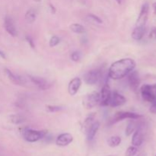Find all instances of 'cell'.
I'll use <instances>...</instances> for the list:
<instances>
[{
    "mask_svg": "<svg viewBox=\"0 0 156 156\" xmlns=\"http://www.w3.org/2000/svg\"><path fill=\"white\" fill-rule=\"evenodd\" d=\"M135 67L136 62L133 59H121L111 64L108 70V76L114 80L121 79L134 70Z\"/></svg>",
    "mask_w": 156,
    "mask_h": 156,
    "instance_id": "1",
    "label": "cell"
},
{
    "mask_svg": "<svg viewBox=\"0 0 156 156\" xmlns=\"http://www.w3.org/2000/svg\"><path fill=\"white\" fill-rule=\"evenodd\" d=\"M23 138L29 143H35L39 141L40 140L45 137V131L35 130V129H30V128H25L22 132Z\"/></svg>",
    "mask_w": 156,
    "mask_h": 156,
    "instance_id": "2",
    "label": "cell"
},
{
    "mask_svg": "<svg viewBox=\"0 0 156 156\" xmlns=\"http://www.w3.org/2000/svg\"><path fill=\"white\" fill-rule=\"evenodd\" d=\"M140 93L143 100L149 103H153L156 96V86L155 85H143L140 88Z\"/></svg>",
    "mask_w": 156,
    "mask_h": 156,
    "instance_id": "3",
    "label": "cell"
},
{
    "mask_svg": "<svg viewBox=\"0 0 156 156\" xmlns=\"http://www.w3.org/2000/svg\"><path fill=\"white\" fill-rule=\"evenodd\" d=\"M99 104H100V94L96 91L86 94L82 100V105L86 109H91Z\"/></svg>",
    "mask_w": 156,
    "mask_h": 156,
    "instance_id": "4",
    "label": "cell"
},
{
    "mask_svg": "<svg viewBox=\"0 0 156 156\" xmlns=\"http://www.w3.org/2000/svg\"><path fill=\"white\" fill-rule=\"evenodd\" d=\"M101 77V72L100 69H91L84 75V82L87 85H94L99 82Z\"/></svg>",
    "mask_w": 156,
    "mask_h": 156,
    "instance_id": "5",
    "label": "cell"
},
{
    "mask_svg": "<svg viewBox=\"0 0 156 156\" xmlns=\"http://www.w3.org/2000/svg\"><path fill=\"white\" fill-rule=\"evenodd\" d=\"M142 116L138 114L133 112H126V111H120V112H117V114L114 115V118L112 120V123H117L119 121H121L123 120H126V119H129V120H138V119L141 118Z\"/></svg>",
    "mask_w": 156,
    "mask_h": 156,
    "instance_id": "6",
    "label": "cell"
},
{
    "mask_svg": "<svg viewBox=\"0 0 156 156\" xmlns=\"http://www.w3.org/2000/svg\"><path fill=\"white\" fill-rule=\"evenodd\" d=\"M126 102V99L123 95L120 94L117 91H114L111 92V98H110L108 106L113 107V108H117V107H120L122 105H125Z\"/></svg>",
    "mask_w": 156,
    "mask_h": 156,
    "instance_id": "7",
    "label": "cell"
},
{
    "mask_svg": "<svg viewBox=\"0 0 156 156\" xmlns=\"http://www.w3.org/2000/svg\"><path fill=\"white\" fill-rule=\"evenodd\" d=\"M5 73L6 76L8 77V79L11 81L13 84L17 85H25V84L27 83V81L24 79V77H22L21 76L19 75L14 74L11 70H9V69L5 68L4 69Z\"/></svg>",
    "mask_w": 156,
    "mask_h": 156,
    "instance_id": "8",
    "label": "cell"
},
{
    "mask_svg": "<svg viewBox=\"0 0 156 156\" xmlns=\"http://www.w3.org/2000/svg\"><path fill=\"white\" fill-rule=\"evenodd\" d=\"M149 4L147 2L144 3L142 6L140 15H139L138 18H137L136 26H146V21L148 20V16H149Z\"/></svg>",
    "mask_w": 156,
    "mask_h": 156,
    "instance_id": "9",
    "label": "cell"
},
{
    "mask_svg": "<svg viewBox=\"0 0 156 156\" xmlns=\"http://www.w3.org/2000/svg\"><path fill=\"white\" fill-rule=\"evenodd\" d=\"M128 76V82L130 86V88L133 90L134 91H136L138 90L139 86L140 84V79L139 73L137 71L133 70L132 72L127 75Z\"/></svg>",
    "mask_w": 156,
    "mask_h": 156,
    "instance_id": "10",
    "label": "cell"
},
{
    "mask_svg": "<svg viewBox=\"0 0 156 156\" xmlns=\"http://www.w3.org/2000/svg\"><path fill=\"white\" fill-rule=\"evenodd\" d=\"M28 78L30 82L36 85L39 89L41 90H47L50 87V84L44 78L38 77V76H33L28 75Z\"/></svg>",
    "mask_w": 156,
    "mask_h": 156,
    "instance_id": "11",
    "label": "cell"
},
{
    "mask_svg": "<svg viewBox=\"0 0 156 156\" xmlns=\"http://www.w3.org/2000/svg\"><path fill=\"white\" fill-rule=\"evenodd\" d=\"M100 94V105L103 106H108L110 98H111V91L110 86L108 84H105L101 88Z\"/></svg>",
    "mask_w": 156,
    "mask_h": 156,
    "instance_id": "12",
    "label": "cell"
},
{
    "mask_svg": "<svg viewBox=\"0 0 156 156\" xmlns=\"http://www.w3.org/2000/svg\"><path fill=\"white\" fill-rule=\"evenodd\" d=\"M143 141H144V133H143V127L138 126V128L134 131L133 135L132 144L133 146L139 147L143 144Z\"/></svg>",
    "mask_w": 156,
    "mask_h": 156,
    "instance_id": "13",
    "label": "cell"
},
{
    "mask_svg": "<svg viewBox=\"0 0 156 156\" xmlns=\"http://www.w3.org/2000/svg\"><path fill=\"white\" fill-rule=\"evenodd\" d=\"M4 26L5 30L12 37H17L18 36V30H17L16 27H15V22H14L13 19L11 17L6 16L5 18L4 21Z\"/></svg>",
    "mask_w": 156,
    "mask_h": 156,
    "instance_id": "14",
    "label": "cell"
},
{
    "mask_svg": "<svg viewBox=\"0 0 156 156\" xmlns=\"http://www.w3.org/2000/svg\"><path fill=\"white\" fill-rule=\"evenodd\" d=\"M73 141V135L69 133H62L58 136L56 140V144L61 147H64V146H67L68 145H69Z\"/></svg>",
    "mask_w": 156,
    "mask_h": 156,
    "instance_id": "15",
    "label": "cell"
},
{
    "mask_svg": "<svg viewBox=\"0 0 156 156\" xmlns=\"http://www.w3.org/2000/svg\"><path fill=\"white\" fill-rule=\"evenodd\" d=\"M81 85H82V80L79 78H74L73 79H72L69 83L68 86V91L70 95H76L79 91Z\"/></svg>",
    "mask_w": 156,
    "mask_h": 156,
    "instance_id": "16",
    "label": "cell"
},
{
    "mask_svg": "<svg viewBox=\"0 0 156 156\" xmlns=\"http://www.w3.org/2000/svg\"><path fill=\"white\" fill-rule=\"evenodd\" d=\"M99 127H100V123H99L98 121L93 122L91 124V126L85 130L87 139H88L89 141H91V140H92L94 138L96 133H97L98 131Z\"/></svg>",
    "mask_w": 156,
    "mask_h": 156,
    "instance_id": "17",
    "label": "cell"
},
{
    "mask_svg": "<svg viewBox=\"0 0 156 156\" xmlns=\"http://www.w3.org/2000/svg\"><path fill=\"white\" fill-rule=\"evenodd\" d=\"M146 33V26H136L132 32V37L135 41H140Z\"/></svg>",
    "mask_w": 156,
    "mask_h": 156,
    "instance_id": "18",
    "label": "cell"
},
{
    "mask_svg": "<svg viewBox=\"0 0 156 156\" xmlns=\"http://www.w3.org/2000/svg\"><path fill=\"white\" fill-rule=\"evenodd\" d=\"M37 11L34 8H30L27 11L25 14V20L29 24H32L36 21Z\"/></svg>",
    "mask_w": 156,
    "mask_h": 156,
    "instance_id": "19",
    "label": "cell"
},
{
    "mask_svg": "<svg viewBox=\"0 0 156 156\" xmlns=\"http://www.w3.org/2000/svg\"><path fill=\"white\" fill-rule=\"evenodd\" d=\"M25 118L20 114H12L9 117V121L14 124H21L24 123Z\"/></svg>",
    "mask_w": 156,
    "mask_h": 156,
    "instance_id": "20",
    "label": "cell"
},
{
    "mask_svg": "<svg viewBox=\"0 0 156 156\" xmlns=\"http://www.w3.org/2000/svg\"><path fill=\"white\" fill-rule=\"evenodd\" d=\"M120 143H121V138L120 136H114L110 137L108 140V146L112 148L117 147Z\"/></svg>",
    "mask_w": 156,
    "mask_h": 156,
    "instance_id": "21",
    "label": "cell"
},
{
    "mask_svg": "<svg viewBox=\"0 0 156 156\" xmlns=\"http://www.w3.org/2000/svg\"><path fill=\"white\" fill-rule=\"evenodd\" d=\"M137 128H138V126H137V123H136L134 120H131V121H129V123H128L127 126H126V135L127 136L132 135V134L134 133V131H135Z\"/></svg>",
    "mask_w": 156,
    "mask_h": 156,
    "instance_id": "22",
    "label": "cell"
},
{
    "mask_svg": "<svg viewBox=\"0 0 156 156\" xmlns=\"http://www.w3.org/2000/svg\"><path fill=\"white\" fill-rule=\"evenodd\" d=\"M70 30L76 34H84L85 32V28L84 26L80 24H73L69 26Z\"/></svg>",
    "mask_w": 156,
    "mask_h": 156,
    "instance_id": "23",
    "label": "cell"
},
{
    "mask_svg": "<svg viewBox=\"0 0 156 156\" xmlns=\"http://www.w3.org/2000/svg\"><path fill=\"white\" fill-rule=\"evenodd\" d=\"M138 152V149H137L136 146H129L126 151V154L125 155L126 156H134L136 155V153Z\"/></svg>",
    "mask_w": 156,
    "mask_h": 156,
    "instance_id": "24",
    "label": "cell"
},
{
    "mask_svg": "<svg viewBox=\"0 0 156 156\" xmlns=\"http://www.w3.org/2000/svg\"><path fill=\"white\" fill-rule=\"evenodd\" d=\"M87 18L88 20H90V21H93L94 23H96V24H102V20L99 17H98L97 15H94V14H89V15H88Z\"/></svg>",
    "mask_w": 156,
    "mask_h": 156,
    "instance_id": "25",
    "label": "cell"
},
{
    "mask_svg": "<svg viewBox=\"0 0 156 156\" xmlns=\"http://www.w3.org/2000/svg\"><path fill=\"white\" fill-rule=\"evenodd\" d=\"M59 42H60V39H59V37L53 36L49 41V45L51 47H54L57 46L59 44Z\"/></svg>",
    "mask_w": 156,
    "mask_h": 156,
    "instance_id": "26",
    "label": "cell"
},
{
    "mask_svg": "<svg viewBox=\"0 0 156 156\" xmlns=\"http://www.w3.org/2000/svg\"><path fill=\"white\" fill-rule=\"evenodd\" d=\"M62 108L59 106H53V105H47V110L49 112L54 113V112H58V111H61Z\"/></svg>",
    "mask_w": 156,
    "mask_h": 156,
    "instance_id": "27",
    "label": "cell"
},
{
    "mask_svg": "<svg viewBox=\"0 0 156 156\" xmlns=\"http://www.w3.org/2000/svg\"><path fill=\"white\" fill-rule=\"evenodd\" d=\"M71 59L74 62H78L81 59V53L79 51L73 52L71 54Z\"/></svg>",
    "mask_w": 156,
    "mask_h": 156,
    "instance_id": "28",
    "label": "cell"
},
{
    "mask_svg": "<svg viewBox=\"0 0 156 156\" xmlns=\"http://www.w3.org/2000/svg\"><path fill=\"white\" fill-rule=\"evenodd\" d=\"M25 40L27 43H28L29 46L31 47L32 49H34L35 45H34V42L33 39H32L31 37H30L29 35H26L25 36Z\"/></svg>",
    "mask_w": 156,
    "mask_h": 156,
    "instance_id": "29",
    "label": "cell"
},
{
    "mask_svg": "<svg viewBox=\"0 0 156 156\" xmlns=\"http://www.w3.org/2000/svg\"><path fill=\"white\" fill-rule=\"evenodd\" d=\"M155 86H156V84H155ZM150 112L152 114H156V96H155V99L153 103L151 104V107H150V109H149Z\"/></svg>",
    "mask_w": 156,
    "mask_h": 156,
    "instance_id": "30",
    "label": "cell"
},
{
    "mask_svg": "<svg viewBox=\"0 0 156 156\" xmlns=\"http://www.w3.org/2000/svg\"><path fill=\"white\" fill-rule=\"evenodd\" d=\"M150 35H151V37H152L155 38V39H156V28H154L153 30H152Z\"/></svg>",
    "mask_w": 156,
    "mask_h": 156,
    "instance_id": "31",
    "label": "cell"
},
{
    "mask_svg": "<svg viewBox=\"0 0 156 156\" xmlns=\"http://www.w3.org/2000/svg\"><path fill=\"white\" fill-rule=\"evenodd\" d=\"M0 58H2V59H5L6 58L5 53L2 51H1V50H0Z\"/></svg>",
    "mask_w": 156,
    "mask_h": 156,
    "instance_id": "32",
    "label": "cell"
},
{
    "mask_svg": "<svg viewBox=\"0 0 156 156\" xmlns=\"http://www.w3.org/2000/svg\"><path fill=\"white\" fill-rule=\"evenodd\" d=\"M50 9H51V10H52V12H53V13H55V11H56V9H55V8L53 7V6L51 4L50 5Z\"/></svg>",
    "mask_w": 156,
    "mask_h": 156,
    "instance_id": "33",
    "label": "cell"
},
{
    "mask_svg": "<svg viewBox=\"0 0 156 156\" xmlns=\"http://www.w3.org/2000/svg\"><path fill=\"white\" fill-rule=\"evenodd\" d=\"M116 2H117V3H118L119 5H121V3H122V0H115Z\"/></svg>",
    "mask_w": 156,
    "mask_h": 156,
    "instance_id": "34",
    "label": "cell"
},
{
    "mask_svg": "<svg viewBox=\"0 0 156 156\" xmlns=\"http://www.w3.org/2000/svg\"><path fill=\"white\" fill-rule=\"evenodd\" d=\"M153 8H154V10H155V13L156 14V3L153 5Z\"/></svg>",
    "mask_w": 156,
    "mask_h": 156,
    "instance_id": "35",
    "label": "cell"
},
{
    "mask_svg": "<svg viewBox=\"0 0 156 156\" xmlns=\"http://www.w3.org/2000/svg\"><path fill=\"white\" fill-rule=\"evenodd\" d=\"M138 156H147V155H146V153H142L140 154V155H139Z\"/></svg>",
    "mask_w": 156,
    "mask_h": 156,
    "instance_id": "36",
    "label": "cell"
},
{
    "mask_svg": "<svg viewBox=\"0 0 156 156\" xmlns=\"http://www.w3.org/2000/svg\"><path fill=\"white\" fill-rule=\"evenodd\" d=\"M33 1L36 2H41V0H33Z\"/></svg>",
    "mask_w": 156,
    "mask_h": 156,
    "instance_id": "37",
    "label": "cell"
},
{
    "mask_svg": "<svg viewBox=\"0 0 156 156\" xmlns=\"http://www.w3.org/2000/svg\"><path fill=\"white\" fill-rule=\"evenodd\" d=\"M108 156H113V155H108Z\"/></svg>",
    "mask_w": 156,
    "mask_h": 156,
    "instance_id": "38",
    "label": "cell"
},
{
    "mask_svg": "<svg viewBox=\"0 0 156 156\" xmlns=\"http://www.w3.org/2000/svg\"><path fill=\"white\" fill-rule=\"evenodd\" d=\"M155 156H156V155H155Z\"/></svg>",
    "mask_w": 156,
    "mask_h": 156,
    "instance_id": "39",
    "label": "cell"
}]
</instances>
